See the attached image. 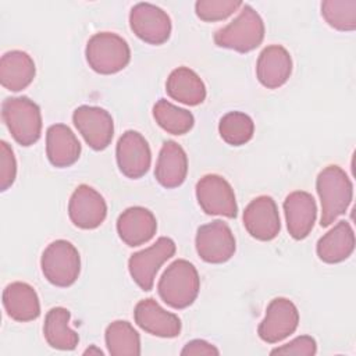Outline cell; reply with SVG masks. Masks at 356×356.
<instances>
[{
  "label": "cell",
  "instance_id": "obj_1",
  "mask_svg": "<svg viewBox=\"0 0 356 356\" xmlns=\"http://www.w3.org/2000/svg\"><path fill=\"white\" fill-rule=\"evenodd\" d=\"M316 189L321 203L320 225L328 227L348 210L353 197V185L341 167L328 165L318 172Z\"/></svg>",
  "mask_w": 356,
  "mask_h": 356
},
{
  "label": "cell",
  "instance_id": "obj_2",
  "mask_svg": "<svg viewBox=\"0 0 356 356\" xmlns=\"http://www.w3.org/2000/svg\"><path fill=\"white\" fill-rule=\"evenodd\" d=\"M159 295L172 309L191 306L200 289V278L196 267L184 259L172 261L163 273L159 285Z\"/></svg>",
  "mask_w": 356,
  "mask_h": 356
},
{
  "label": "cell",
  "instance_id": "obj_3",
  "mask_svg": "<svg viewBox=\"0 0 356 356\" xmlns=\"http://www.w3.org/2000/svg\"><path fill=\"white\" fill-rule=\"evenodd\" d=\"M264 31V22L259 13L249 4H243L239 14L214 33V43L218 47L248 53L261 44Z\"/></svg>",
  "mask_w": 356,
  "mask_h": 356
},
{
  "label": "cell",
  "instance_id": "obj_4",
  "mask_svg": "<svg viewBox=\"0 0 356 356\" xmlns=\"http://www.w3.org/2000/svg\"><path fill=\"white\" fill-rule=\"evenodd\" d=\"M1 118L17 143L31 146L42 134L39 106L26 96L7 97L1 103Z\"/></svg>",
  "mask_w": 356,
  "mask_h": 356
},
{
  "label": "cell",
  "instance_id": "obj_5",
  "mask_svg": "<svg viewBox=\"0 0 356 356\" xmlns=\"http://www.w3.org/2000/svg\"><path fill=\"white\" fill-rule=\"evenodd\" d=\"M85 56L89 67L103 75L124 70L131 60V49L125 39L113 32H99L86 43Z\"/></svg>",
  "mask_w": 356,
  "mask_h": 356
},
{
  "label": "cell",
  "instance_id": "obj_6",
  "mask_svg": "<svg viewBox=\"0 0 356 356\" xmlns=\"http://www.w3.org/2000/svg\"><path fill=\"white\" fill-rule=\"evenodd\" d=\"M40 267L44 278L60 288L71 286L81 273L78 249L65 239L51 242L42 253Z\"/></svg>",
  "mask_w": 356,
  "mask_h": 356
},
{
  "label": "cell",
  "instance_id": "obj_7",
  "mask_svg": "<svg viewBox=\"0 0 356 356\" xmlns=\"http://www.w3.org/2000/svg\"><path fill=\"white\" fill-rule=\"evenodd\" d=\"M175 253V242L171 238L161 236L152 246L131 254L128 270L132 280L143 291H150L154 284V277L168 259Z\"/></svg>",
  "mask_w": 356,
  "mask_h": 356
},
{
  "label": "cell",
  "instance_id": "obj_8",
  "mask_svg": "<svg viewBox=\"0 0 356 356\" xmlns=\"http://www.w3.org/2000/svg\"><path fill=\"white\" fill-rule=\"evenodd\" d=\"M195 243L199 257L211 264L228 261L236 249L235 236L229 225L221 220H214L199 227Z\"/></svg>",
  "mask_w": 356,
  "mask_h": 356
},
{
  "label": "cell",
  "instance_id": "obj_9",
  "mask_svg": "<svg viewBox=\"0 0 356 356\" xmlns=\"http://www.w3.org/2000/svg\"><path fill=\"white\" fill-rule=\"evenodd\" d=\"M196 199L206 214L234 218L238 204L231 184L217 174H207L196 184Z\"/></svg>",
  "mask_w": 356,
  "mask_h": 356
},
{
  "label": "cell",
  "instance_id": "obj_10",
  "mask_svg": "<svg viewBox=\"0 0 356 356\" xmlns=\"http://www.w3.org/2000/svg\"><path fill=\"white\" fill-rule=\"evenodd\" d=\"M72 122L93 150H103L111 143L114 122L107 110L96 106H79L74 110Z\"/></svg>",
  "mask_w": 356,
  "mask_h": 356
},
{
  "label": "cell",
  "instance_id": "obj_11",
  "mask_svg": "<svg viewBox=\"0 0 356 356\" xmlns=\"http://www.w3.org/2000/svg\"><path fill=\"white\" fill-rule=\"evenodd\" d=\"M299 324V312L295 303L286 298L273 299L266 316L259 324L257 334L267 343H277L292 335Z\"/></svg>",
  "mask_w": 356,
  "mask_h": 356
},
{
  "label": "cell",
  "instance_id": "obj_12",
  "mask_svg": "<svg viewBox=\"0 0 356 356\" xmlns=\"http://www.w3.org/2000/svg\"><path fill=\"white\" fill-rule=\"evenodd\" d=\"M129 26L140 40L149 44H163L171 35L168 14L150 3H138L131 8Z\"/></svg>",
  "mask_w": 356,
  "mask_h": 356
},
{
  "label": "cell",
  "instance_id": "obj_13",
  "mask_svg": "<svg viewBox=\"0 0 356 356\" xmlns=\"http://www.w3.org/2000/svg\"><path fill=\"white\" fill-rule=\"evenodd\" d=\"M115 157L120 171L132 179L143 177L150 167L152 153L147 140L136 131H125L115 147Z\"/></svg>",
  "mask_w": 356,
  "mask_h": 356
},
{
  "label": "cell",
  "instance_id": "obj_14",
  "mask_svg": "<svg viewBox=\"0 0 356 356\" xmlns=\"http://www.w3.org/2000/svg\"><path fill=\"white\" fill-rule=\"evenodd\" d=\"M68 216L75 227L81 229H95L106 220V200L96 189L82 184L70 197Z\"/></svg>",
  "mask_w": 356,
  "mask_h": 356
},
{
  "label": "cell",
  "instance_id": "obj_15",
  "mask_svg": "<svg viewBox=\"0 0 356 356\" xmlns=\"http://www.w3.org/2000/svg\"><path fill=\"white\" fill-rule=\"evenodd\" d=\"M243 225L254 239H274L281 229L280 213L275 200L267 195L254 197L243 211Z\"/></svg>",
  "mask_w": 356,
  "mask_h": 356
},
{
  "label": "cell",
  "instance_id": "obj_16",
  "mask_svg": "<svg viewBox=\"0 0 356 356\" xmlns=\"http://www.w3.org/2000/svg\"><path fill=\"white\" fill-rule=\"evenodd\" d=\"M134 318L143 331L160 338H175L182 328L179 317L163 309L153 298L136 303Z\"/></svg>",
  "mask_w": 356,
  "mask_h": 356
},
{
  "label": "cell",
  "instance_id": "obj_17",
  "mask_svg": "<svg viewBox=\"0 0 356 356\" xmlns=\"http://www.w3.org/2000/svg\"><path fill=\"white\" fill-rule=\"evenodd\" d=\"M284 213L289 235L296 241L305 239L312 232L317 218L316 200L309 192H291L284 200Z\"/></svg>",
  "mask_w": 356,
  "mask_h": 356
},
{
  "label": "cell",
  "instance_id": "obj_18",
  "mask_svg": "<svg viewBox=\"0 0 356 356\" xmlns=\"http://www.w3.org/2000/svg\"><path fill=\"white\" fill-rule=\"evenodd\" d=\"M292 74V58L281 44H271L261 50L256 63V76L267 89L282 86Z\"/></svg>",
  "mask_w": 356,
  "mask_h": 356
},
{
  "label": "cell",
  "instance_id": "obj_19",
  "mask_svg": "<svg viewBox=\"0 0 356 356\" xmlns=\"http://www.w3.org/2000/svg\"><path fill=\"white\" fill-rule=\"evenodd\" d=\"M156 231L157 221L154 214L142 206L128 207L117 220L118 236L131 248L149 242Z\"/></svg>",
  "mask_w": 356,
  "mask_h": 356
},
{
  "label": "cell",
  "instance_id": "obj_20",
  "mask_svg": "<svg viewBox=\"0 0 356 356\" xmlns=\"http://www.w3.org/2000/svg\"><path fill=\"white\" fill-rule=\"evenodd\" d=\"M188 174V156L185 150L174 140L163 143L156 168L154 177L157 182L164 188H177L184 184Z\"/></svg>",
  "mask_w": 356,
  "mask_h": 356
},
{
  "label": "cell",
  "instance_id": "obj_21",
  "mask_svg": "<svg viewBox=\"0 0 356 356\" xmlns=\"http://www.w3.org/2000/svg\"><path fill=\"white\" fill-rule=\"evenodd\" d=\"M3 306L7 316L19 323L36 320L40 314V303L36 291L29 284L21 281L11 282L4 288Z\"/></svg>",
  "mask_w": 356,
  "mask_h": 356
},
{
  "label": "cell",
  "instance_id": "obj_22",
  "mask_svg": "<svg viewBox=\"0 0 356 356\" xmlns=\"http://www.w3.org/2000/svg\"><path fill=\"white\" fill-rule=\"evenodd\" d=\"M46 154L51 165L70 167L79 159L81 143L70 127L54 124L46 132Z\"/></svg>",
  "mask_w": 356,
  "mask_h": 356
},
{
  "label": "cell",
  "instance_id": "obj_23",
  "mask_svg": "<svg viewBox=\"0 0 356 356\" xmlns=\"http://www.w3.org/2000/svg\"><path fill=\"white\" fill-rule=\"evenodd\" d=\"M36 74L32 57L22 50H11L1 56L0 82L11 92H19L28 88Z\"/></svg>",
  "mask_w": 356,
  "mask_h": 356
},
{
  "label": "cell",
  "instance_id": "obj_24",
  "mask_svg": "<svg viewBox=\"0 0 356 356\" xmlns=\"http://www.w3.org/2000/svg\"><path fill=\"white\" fill-rule=\"evenodd\" d=\"M317 256L321 261L335 264L346 260L355 250V234L348 221H338L317 241Z\"/></svg>",
  "mask_w": 356,
  "mask_h": 356
},
{
  "label": "cell",
  "instance_id": "obj_25",
  "mask_svg": "<svg viewBox=\"0 0 356 356\" xmlns=\"http://www.w3.org/2000/svg\"><path fill=\"white\" fill-rule=\"evenodd\" d=\"M165 90L171 99L186 106H197L206 99L203 81L188 67H178L168 75Z\"/></svg>",
  "mask_w": 356,
  "mask_h": 356
},
{
  "label": "cell",
  "instance_id": "obj_26",
  "mask_svg": "<svg viewBox=\"0 0 356 356\" xmlns=\"http://www.w3.org/2000/svg\"><path fill=\"white\" fill-rule=\"evenodd\" d=\"M71 314L65 307H53L47 312L43 324V334L47 343L60 350H72L79 342L78 334L70 328Z\"/></svg>",
  "mask_w": 356,
  "mask_h": 356
},
{
  "label": "cell",
  "instance_id": "obj_27",
  "mask_svg": "<svg viewBox=\"0 0 356 356\" xmlns=\"http://www.w3.org/2000/svg\"><path fill=\"white\" fill-rule=\"evenodd\" d=\"M106 346L113 356L140 355V337L131 323L125 320L113 321L104 332Z\"/></svg>",
  "mask_w": 356,
  "mask_h": 356
},
{
  "label": "cell",
  "instance_id": "obj_28",
  "mask_svg": "<svg viewBox=\"0 0 356 356\" xmlns=\"http://www.w3.org/2000/svg\"><path fill=\"white\" fill-rule=\"evenodd\" d=\"M153 117L164 131L172 135H184L189 132L195 124L191 111L181 108L165 99H160L153 106Z\"/></svg>",
  "mask_w": 356,
  "mask_h": 356
},
{
  "label": "cell",
  "instance_id": "obj_29",
  "mask_svg": "<svg viewBox=\"0 0 356 356\" xmlns=\"http://www.w3.org/2000/svg\"><path fill=\"white\" fill-rule=\"evenodd\" d=\"M218 132L224 142L232 146L248 143L254 132L253 120L242 111H229L218 122Z\"/></svg>",
  "mask_w": 356,
  "mask_h": 356
},
{
  "label": "cell",
  "instance_id": "obj_30",
  "mask_svg": "<svg viewBox=\"0 0 356 356\" xmlns=\"http://www.w3.org/2000/svg\"><path fill=\"white\" fill-rule=\"evenodd\" d=\"M321 15L337 31H355L356 0H325L321 3Z\"/></svg>",
  "mask_w": 356,
  "mask_h": 356
},
{
  "label": "cell",
  "instance_id": "obj_31",
  "mask_svg": "<svg viewBox=\"0 0 356 356\" xmlns=\"http://www.w3.org/2000/svg\"><path fill=\"white\" fill-rule=\"evenodd\" d=\"M242 6V1L234 0H199L195 3V13L202 21L214 22L228 18Z\"/></svg>",
  "mask_w": 356,
  "mask_h": 356
},
{
  "label": "cell",
  "instance_id": "obj_32",
  "mask_svg": "<svg viewBox=\"0 0 356 356\" xmlns=\"http://www.w3.org/2000/svg\"><path fill=\"white\" fill-rule=\"evenodd\" d=\"M17 161L13 149L6 140L0 142V191H7L15 181Z\"/></svg>",
  "mask_w": 356,
  "mask_h": 356
},
{
  "label": "cell",
  "instance_id": "obj_33",
  "mask_svg": "<svg viewBox=\"0 0 356 356\" xmlns=\"http://www.w3.org/2000/svg\"><path fill=\"white\" fill-rule=\"evenodd\" d=\"M317 353L316 339L309 335H300L291 342L275 348L271 350V355H293V356H313Z\"/></svg>",
  "mask_w": 356,
  "mask_h": 356
},
{
  "label": "cell",
  "instance_id": "obj_34",
  "mask_svg": "<svg viewBox=\"0 0 356 356\" xmlns=\"http://www.w3.org/2000/svg\"><path fill=\"white\" fill-rule=\"evenodd\" d=\"M181 355L182 356H199V355L217 356L220 355V350L204 339H193L184 346V349L181 350Z\"/></svg>",
  "mask_w": 356,
  "mask_h": 356
},
{
  "label": "cell",
  "instance_id": "obj_35",
  "mask_svg": "<svg viewBox=\"0 0 356 356\" xmlns=\"http://www.w3.org/2000/svg\"><path fill=\"white\" fill-rule=\"evenodd\" d=\"M92 353H95V355H103V352L100 350V349H97V348H95V346H92V348H89V349H86L85 352H83V355H92Z\"/></svg>",
  "mask_w": 356,
  "mask_h": 356
}]
</instances>
